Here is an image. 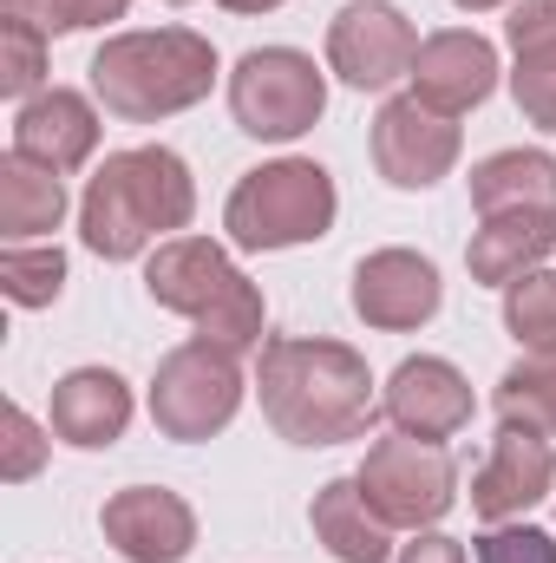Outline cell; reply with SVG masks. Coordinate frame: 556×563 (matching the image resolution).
Returning <instances> with one entry per match:
<instances>
[{
  "mask_svg": "<svg viewBox=\"0 0 556 563\" xmlns=\"http://www.w3.org/2000/svg\"><path fill=\"white\" fill-rule=\"evenodd\" d=\"M256 394L288 445H341L374 426V374L341 341H263Z\"/></svg>",
  "mask_w": 556,
  "mask_h": 563,
  "instance_id": "cell-1",
  "label": "cell"
},
{
  "mask_svg": "<svg viewBox=\"0 0 556 563\" xmlns=\"http://www.w3.org/2000/svg\"><path fill=\"white\" fill-rule=\"evenodd\" d=\"M197 210V184H190V164L164 144H138V151H119L99 164V177L86 184V203H79V236L92 256L105 263H125L138 256L151 236L164 230H184Z\"/></svg>",
  "mask_w": 556,
  "mask_h": 563,
  "instance_id": "cell-2",
  "label": "cell"
},
{
  "mask_svg": "<svg viewBox=\"0 0 556 563\" xmlns=\"http://www.w3.org/2000/svg\"><path fill=\"white\" fill-rule=\"evenodd\" d=\"M216 79V46L190 26H157V33H119L92 53V92L112 119H170L197 106Z\"/></svg>",
  "mask_w": 556,
  "mask_h": 563,
  "instance_id": "cell-3",
  "label": "cell"
},
{
  "mask_svg": "<svg viewBox=\"0 0 556 563\" xmlns=\"http://www.w3.org/2000/svg\"><path fill=\"white\" fill-rule=\"evenodd\" d=\"M144 288H151L157 308L197 321L203 341H216L230 354H243V347L263 341V295H256V282L243 276L216 243H203V236L164 243L151 256V269H144Z\"/></svg>",
  "mask_w": 556,
  "mask_h": 563,
  "instance_id": "cell-4",
  "label": "cell"
},
{
  "mask_svg": "<svg viewBox=\"0 0 556 563\" xmlns=\"http://www.w3.org/2000/svg\"><path fill=\"white\" fill-rule=\"evenodd\" d=\"M327 223H334V177L308 157L249 170L223 210V230L236 250H294V243L327 236Z\"/></svg>",
  "mask_w": 556,
  "mask_h": 563,
  "instance_id": "cell-5",
  "label": "cell"
},
{
  "mask_svg": "<svg viewBox=\"0 0 556 563\" xmlns=\"http://www.w3.org/2000/svg\"><path fill=\"white\" fill-rule=\"evenodd\" d=\"M321 106H327V86H321L314 59L294 53V46H256L230 73V112L249 139L269 144L301 139L321 119Z\"/></svg>",
  "mask_w": 556,
  "mask_h": 563,
  "instance_id": "cell-6",
  "label": "cell"
},
{
  "mask_svg": "<svg viewBox=\"0 0 556 563\" xmlns=\"http://www.w3.org/2000/svg\"><path fill=\"white\" fill-rule=\"evenodd\" d=\"M354 478H360V498L374 505V518L393 525V531H425V525H438V518L452 511V485H458L452 452H445L438 439H413V432L367 445V465H360Z\"/></svg>",
  "mask_w": 556,
  "mask_h": 563,
  "instance_id": "cell-7",
  "label": "cell"
},
{
  "mask_svg": "<svg viewBox=\"0 0 556 563\" xmlns=\"http://www.w3.org/2000/svg\"><path fill=\"white\" fill-rule=\"evenodd\" d=\"M243 407V367L230 347L216 341H190L177 354L157 361V380H151V420L164 439H210L236 420Z\"/></svg>",
  "mask_w": 556,
  "mask_h": 563,
  "instance_id": "cell-8",
  "label": "cell"
},
{
  "mask_svg": "<svg viewBox=\"0 0 556 563\" xmlns=\"http://www.w3.org/2000/svg\"><path fill=\"white\" fill-rule=\"evenodd\" d=\"M413 59H419L413 26H407V13L387 7V0H354V7H341L334 26H327V66H334L347 86H360V92L393 86L400 73H413Z\"/></svg>",
  "mask_w": 556,
  "mask_h": 563,
  "instance_id": "cell-9",
  "label": "cell"
},
{
  "mask_svg": "<svg viewBox=\"0 0 556 563\" xmlns=\"http://www.w3.org/2000/svg\"><path fill=\"white\" fill-rule=\"evenodd\" d=\"M374 164L387 184L400 190H425L458 164V125L445 112H432L425 99H387L374 119Z\"/></svg>",
  "mask_w": 556,
  "mask_h": 563,
  "instance_id": "cell-10",
  "label": "cell"
},
{
  "mask_svg": "<svg viewBox=\"0 0 556 563\" xmlns=\"http://www.w3.org/2000/svg\"><path fill=\"white\" fill-rule=\"evenodd\" d=\"M99 531L105 544L125 563H184L197 544V518L177 492L164 485H132V492H112L105 511H99Z\"/></svg>",
  "mask_w": 556,
  "mask_h": 563,
  "instance_id": "cell-11",
  "label": "cell"
},
{
  "mask_svg": "<svg viewBox=\"0 0 556 563\" xmlns=\"http://www.w3.org/2000/svg\"><path fill=\"white\" fill-rule=\"evenodd\" d=\"M407 79H413V99H425L445 119H458V112H471V106L491 99V86H498V46L478 40V33H432V40H419V59Z\"/></svg>",
  "mask_w": 556,
  "mask_h": 563,
  "instance_id": "cell-12",
  "label": "cell"
},
{
  "mask_svg": "<svg viewBox=\"0 0 556 563\" xmlns=\"http://www.w3.org/2000/svg\"><path fill=\"white\" fill-rule=\"evenodd\" d=\"M551 485H556L551 439H544V432H524V426H504V432L491 439L485 472L471 478V511L491 518V525H504V518H524Z\"/></svg>",
  "mask_w": 556,
  "mask_h": 563,
  "instance_id": "cell-13",
  "label": "cell"
},
{
  "mask_svg": "<svg viewBox=\"0 0 556 563\" xmlns=\"http://www.w3.org/2000/svg\"><path fill=\"white\" fill-rule=\"evenodd\" d=\"M354 314L367 328H419L438 314V269L413 250H380L354 269Z\"/></svg>",
  "mask_w": 556,
  "mask_h": 563,
  "instance_id": "cell-14",
  "label": "cell"
},
{
  "mask_svg": "<svg viewBox=\"0 0 556 563\" xmlns=\"http://www.w3.org/2000/svg\"><path fill=\"white\" fill-rule=\"evenodd\" d=\"M387 420L400 432H413V439H452L458 426L471 420V387L438 354L400 361L393 380H387Z\"/></svg>",
  "mask_w": 556,
  "mask_h": 563,
  "instance_id": "cell-15",
  "label": "cell"
},
{
  "mask_svg": "<svg viewBox=\"0 0 556 563\" xmlns=\"http://www.w3.org/2000/svg\"><path fill=\"white\" fill-rule=\"evenodd\" d=\"M99 151V112L79 99V92H40V99H26L20 106V119H13V157H33V164H46V170H79L86 157Z\"/></svg>",
  "mask_w": 556,
  "mask_h": 563,
  "instance_id": "cell-16",
  "label": "cell"
},
{
  "mask_svg": "<svg viewBox=\"0 0 556 563\" xmlns=\"http://www.w3.org/2000/svg\"><path fill=\"white\" fill-rule=\"evenodd\" d=\"M125 426H132V387L112 367H79L53 387V432L66 445L99 452V445L125 439Z\"/></svg>",
  "mask_w": 556,
  "mask_h": 563,
  "instance_id": "cell-17",
  "label": "cell"
},
{
  "mask_svg": "<svg viewBox=\"0 0 556 563\" xmlns=\"http://www.w3.org/2000/svg\"><path fill=\"white\" fill-rule=\"evenodd\" d=\"M551 243H556V217H544V210H498V217L478 223L465 263H471L478 282L511 288L518 276H531V269L551 256Z\"/></svg>",
  "mask_w": 556,
  "mask_h": 563,
  "instance_id": "cell-18",
  "label": "cell"
},
{
  "mask_svg": "<svg viewBox=\"0 0 556 563\" xmlns=\"http://www.w3.org/2000/svg\"><path fill=\"white\" fill-rule=\"evenodd\" d=\"M314 538L341 563H387L393 558V525L374 518V505L360 498V478H334L314 492Z\"/></svg>",
  "mask_w": 556,
  "mask_h": 563,
  "instance_id": "cell-19",
  "label": "cell"
},
{
  "mask_svg": "<svg viewBox=\"0 0 556 563\" xmlns=\"http://www.w3.org/2000/svg\"><path fill=\"white\" fill-rule=\"evenodd\" d=\"M471 203L478 217H498V210H544L556 217V157L544 151H498L471 170Z\"/></svg>",
  "mask_w": 556,
  "mask_h": 563,
  "instance_id": "cell-20",
  "label": "cell"
},
{
  "mask_svg": "<svg viewBox=\"0 0 556 563\" xmlns=\"http://www.w3.org/2000/svg\"><path fill=\"white\" fill-rule=\"evenodd\" d=\"M59 217H66L59 170H46V164H33V157H7V164H0V230L20 243V236L59 230Z\"/></svg>",
  "mask_w": 556,
  "mask_h": 563,
  "instance_id": "cell-21",
  "label": "cell"
},
{
  "mask_svg": "<svg viewBox=\"0 0 556 563\" xmlns=\"http://www.w3.org/2000/svg\"><path fill=\"white\" fill-rule=\"evenodd\" d=\"M498 413H504V426L556 439V354H531L498 380Z\"/></svg>",
  "mask_w": 556,
  "mask_h": 563,
  "instance_id": "cell-22",
  "label": "cell"
},
{
  "mask_svg": "<svg viewBox=\"0 0 556 563\" xmlns=\"http://www.w3.org/2000/svg\"><path fill=\"white\" fill-rule=\"evenodd\" d=\"M504 328L531 354H556V269H531L504 288Z\"/></svg>",
  "mask_w": 556,
  "mask_h": 563,
  "instance_id": "cell-23",
  "label": "cell"
},
{
  "mask_svg": "<svg viewBox=\"0 0 556 563\" xmlns=\"http://www.w3.org/2000/svg\"><path fill=\"white\" fill-rule=\"evenodd\" d=\"M0 288H7V301L13 308H46V301H59V288H66V256L59 250H7L0 256Z\"/></svg>",
  "mask_w": 556,
  "mask_h": 563,
  "instance_id": "cell-24",
  "label": "cell"
},
{
  "mask_svg": "<svg viewBox=\"0 0 556 563\" xmlns=\"http://www.w3.org/2000/svg\"><path fill=\"white\" fill-rule=\"evenodd\" d=\"M46 79V33L33 20H0V92L7 99H33Z\"/></svg>",
  "mask_w": 556,
  "mask_h": 563,
  "instance_id": "cell-25",
  "label": "cell"
},
{
  "mask_svg": "<svg viewBox=\"0 0 556 563\" xmlns=\"http://www.w3.org/2000/svg\"><path fill=\"white\" fill-rule=\"evenodd\" d=\"M13 20H33L40 33H79V26H105L119 20L132 0H0Z\"/></svg>",
  "mask_w": 556,
  "mask_h": 563,
  "instance_id": "cell-26",
  "label": "cell"
},
{
  "mask_svg": "<svg viewBox=\"0 0 556 563\" xmlns=\"http://www.w3.org/2000/svg\"><path fill=\"white\" fill-rule=\"evenodd\" d=\"M504 33L518 59H556V0H518Z\"/></svg>",
  "mask_w": 556,
  "mask_h": 563,
  "instance_id": "cell-27",
  "label": "cell"
},
{
  "mask_svg": "<svg viewBox=\"0 0 556 563\" xmlns=\"http://www.w3.org/2000/svg\"><path fill=\"white\" fill-rule=\"evenodd\" d=\"M478 563H556L551 531H531V525H498L478 538Z\"/></svg>",
  "mask_w": 556,
  "mask_h": 563,
  "instance_id": "cell-28",
  "label": "cell"
},
{
  "mask_svg": "<svg viewBox=\"0 0 556 563\" xmlns=\"http://www.w3.org/2000/svg\"><path fill=\"white\" fill-rule=\"evenodd\" d=\"M511 92H518V106H524L531 125L556 132V59H518Z\"/></svg>",
  "mask_w": 556,
  "mask_h": 563,
  "instance_id": "cell-29",
  "label": "cell"
},
{
  "mask_svg": "<svg viewBox=\"0 0 556 563\" xmlns=\"http://www.w3.org/2000/svg\"><path fill=\"white\" fill-rule=\"evenodd\" d=\"M0 432H7V459H0V478H33L40 472V459H46V439H40V426L26 420L20 407H7L0 413Z\"/></svg>",
  "mask_w": 556,
  "mask_h": 563,
  "instance_id": "cell-30",
  "label": "cell"
},
{
  "mask_svg": "<svg viewBox=\"0 0 556 563\" xmlns=\"http://www.w3.org/2000/svg\"><path fill=\"white\" fill-rule=\"evenodd\" d=\"M400 563H465V544H452V538L425 531V538H413V544L400 551Z\"/></svg>",
  "mask_w": 556,
  "mask_h": 563,
  "instance_id": "cell-31",
  "label": "cell"
},
{
  "mask_svg": "<svg viewBox=\"0 0 556 563\" xmlns=\"http://www.w3.org/2000/svg\"><path fill=\"white\" fill-rule=\"evenodd\" d=\"M230 13H269V7H281V0H223Z\"/></svg>",
  "mask_w": 556,
  "mask_h": 563,
  "instance_id": "cell-32",
  "label": "cell"
},
{
  "mask_svg": "<svg viewBox=\"0 0 556 563\" xmlns=\"http://www.w3.org/2000/svg\"><path fill=\"white\" fill-rule=\"evenodd\" d=\"M458 7H471V13H478V7H504V0H458Z\"/></svg>",
  "mask_w": 556,
  "mask_h": 563,
  "instance_id": "cell-33",
  "label": "cell"
},
{
  "mask_svg": "<svg viewBox=\"0 0 556 563\" xmlns=\"http://www.w3.org/2000/svg\"><path fill=\"white\" fill-rule=\"evenodd\" d=\"M177 7H184V0H177Z\"/></svg>",
  "mask_w": 556,
  "mask_h": 563,
  "instance_id": "cell-34",
  "label": "cell"
}]
</instances>
